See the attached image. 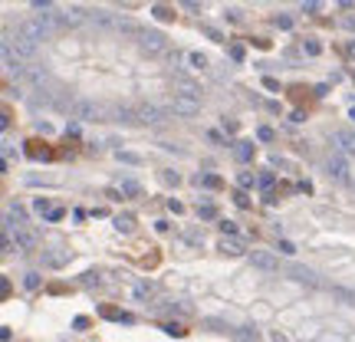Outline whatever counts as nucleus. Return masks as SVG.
Segmentation results:
<instances>
[{
    "mask_svg": "<svg viewBox=\"0 0 355 342\" xmlns=\"http://www.w3.org/2000/svg\"><path fill=\"white\" fill-rule=\"evenodd\" d=\"M76 122H99L105 119V105L95 102V99H86V96H76L69 99V109H66Z\"/></svg>",
    "mask_w": 355,
    "mask_h": 342,
    "instance_id": "nucleus-1",
    "label": "nucleus"
},
{
    "mask_svg": "<svg viewBox=\"0 0 355 342\" xmlns=\"http://www.w3.org/2000/svg\"><path fill=\"white\" fill-rule=\"evenodd\" d=\"M3 46H10V53H16V59H36V43L30 40V36H23V33H7L3 36Z\"/></svg>",
    "mask_w": 355,
    "mask_h": 342,
    "instance_id": "nucleus-2",
    "label": "nucleus"
},
{
    "mask_svg": "<svg viewBox=\"0 0 355 342\" xmlns=\"http://www.w3.org/2000/svg\"><path fill=\"white\" fill-rule=\"evenodd\" d=\"M138 46L145 49V53H165L168 49V36L158 30H142L138 33Z\"/></svg>",
    "mask_w": 355,
    "mask_h": 342,
    "instance_id": "nucleus-3",
    "label": "nucleus"
},
{
    "mask_svg": "<svg viewBox=\"0 0 355 342\" xmlns=\"http://www.w3.org/2000/svg\"><path fill=\"white\" fill-rule=\"evenodd\" d=\"M165 119H168V109H161V105H155V102L138 105V122L142 125H161Z\"/></svg>",
    "mask_w": 355,
    "mask_h": 342,
    "instance_id": "nucleus-4",
    "label": "nucleus"
},
{
    "mask_svg": "<svg viewBox=\"0 0 355 342\" xmlns=\"http://www.w3.org/2000/svg\"><path fill=\"white\" fill-rule=\"evenodd\" d=\"M105 119L118 122V125H135V122H138V109H128V105H105Z\"/></svg>",
    "mask_w": 355,
    "mask_h": 342,
    "instance_id": "nucleus-5",
    "label": "nucleus"
},
{
    "mask_svg": "<svg viewBox=\"0 0 355 342\" xmlns=\"http://www.w3.org/2000/svg\"><path fill=\"white\" fill-rule=\"evenodd\" d=\"M326 171H329V178H336V181H349V184H352V168H349V161L342 158V155H329Z\"/></svg>",
    "mask_w": 355,
    "mask_h": 342,
    "instance_id": "nucleus-6",
    "label": "nucleus"
},
{
    "mask_svg": "<svg viewBox=\"0 0 355 342\" xmlns=\"http://www.w3.org/2000/svg\"><path fill=\"white\" fill-rule=\"evenodd\" d=\"M16 30L23 33V36H30V40L36 43V46H39V43H43V40L49 36V26L43 23V20H23V23L16 26Z\"/></svg>",
    "mask_w": 355,
    "mask_h": 342,
    "instance_id": "nucleus-7",
    "label": "nucleus"
},
{
    "mask_svg": "<svg viewBox=\"0 0 355 342\" xmlns=\"http://www.w3.org/2000/svg\"><path fill=\"white\" fill-rule=\"evenodd\" d=\"M168 112L191 119V115H197V112H201V102H197V99H184V96H171V105H168Z\"/></svg>",
    "mask_w": 355,
    "mask_h": 342,
    "instance_id": "nucleus-8",
    "label": "nucleus"
},
{
    "mask_svg": "<svg viewBox=\"0 0 355 342\" xmlns=\"http://www.w3.org/2000/svg\"><path fill=\"white\" fill-rule=\"evenodd\" d=\"M13 247H16V250H36V247H39L36 231H30V227H16V231H13Z\"/></svg>",
    "mask_w": 355,
    "mask_h": 342,
    "instance_id": "nucleus-9",
    "label": "nucleus"
},
{
    "mask_svg": "<svg viewBox=\"0 0 355 342\" xmlns=\"http://www.w3.org/2000/svg\"><path fill=\"white\" fill-rule=\"evenodd\" d=\"M250 263L257 267V270H267V273L280 270V260H276L270 250H250Z\"/></svg>",
    "mask_w": 355,
    "mask_h": 342,
    "instance_id": "nucleus-10",
    "label": "nucleus"
},
{
    "mask_svg": "<svg viewBox=\"0 0 355 342\" xmlns=\"http://www.w3.org/2000/svg\"><path fill=\"white\" fill-rule=\"evenodd\" d=\"M174 96L197 99V102H201V86H197L194 79H188V76H178V79H174Z\"/></svg>",
    "mask_w": 355,
    "mask_h": 342,
    "instance_id": "nucleus-11",
    "label": "nucleus"
},
{
    "mask_svg": "<svg viewBox=\"0 0 355 342\" xmlns=\"http://www.w3.org/2000/svg\"><path fill=\"white\" fill-rule=\"evenodd\" d=\"M332 142L339 145L342 155H355V132H349V128H336V132H332Z\"/></svg>",
    "mask_w": 355,
    "mask_h": 342,
    "instance_id": "nucleus-12",
    "label": "nucleus"
},
{
    "mask_svg": "<svg viewBox=\"0 0 355 342\" xmlns=\"http://www.w3.org/2000/svg\"><path fill=\"white\" fill-rule=\"evenodd\" d=\"M89 20H92V23H99V26H118V16H112L109 10H92V13H89Z\"/></svg>",
    "mask_w": 355,
    "mask_h": 342,
    "instance_id": "nucleus-13",
    "label": "nucleus"
},
{
    "mask_svg": "<svg viewBox=\"0 0 355 342\" xmlns=\"http://www.w3.org/2000/svg\"><path fill=\"white\" fill-rule=\"evenodd\" d=\"M118 191H122V198H138V194H142V184L132 181V178H122V181H118Z\"/></svg>",
    "mask_w": 355,
    "mask_h": 342,
    "instance_id": "nucleus-14",
    "label": "nucleus"
},
{
    "mask_svg": "<svg viewBox=\"0 0 355 342\" xmlns=\"http://www.w3.org/2000/svg\"><path fill=\"white\" fill-rule=\"evenodd\" d=\"M82 20H86V10L82 7H69L59 13V23H82Z\"/></svg>",
    "mask_w": 355,
    "mask_h": 342,
    "instance_id": "nucleus-15",
    "label": "nucleus"
},
{
    "mask_svg": "<svg viewBox=\"0 0 355 342\" xmlns=\"http://www.w3.org/2000/svg\"><path fill=\"white\" fill-rule=\"evenodd\" d=\"M230 151H234L237 161H250L253 158V145L250 142H234V148H230Z\"/></svg>",
    "mask_w": 355,
    "mask_h": 342,
    "instance_id": "nucleus-16",
    "label": "nucleus"
},
{
    "mask_svg": "<svg viewBox=\"0 0 355 342\" xmlns=\"http://www.w3.org/2000/svg\"><path fill=\"white\" fill-rule=\"evenodd\" d=\"M221 254H227V257H240V254H244V247H240V240H234V237H224L221 240Z\"/></svg>",
    "mask_w": 355,
    "mask_h": 342,
    "instance_id": "nucleus-17",
    "label": "nucleus"
},
{
    "mask_svg": "<svg viewBox=\"0 0 355 342\" xmlns=\"http://www.w3.org/2000/svg\"><path fill=\"white\" fill-rule=\"evenodd\" d=\"M115 231L132 234V231H135V217H132V214H118V217H115Z\"/></svg>",
    "mask_w": 355,
    "mask_h": 342,
    "instance_id": "nucleus-18",
    "label": "nucleus"
},
{
    "mask_svg": "<svg viewBox=\"0 0 355 342\" xmlns=\"http://www.w3.org/2000/svg\"><path fill=\"white\" fill-rule=\"evenodd\" d=\"M26 79H30L33 86H43V82H46V69H39V66H26Z\"/></svg>",
    "mask_w": 355,
    "mask_h": 342,
    "instance_id": "nucleus-19",
    "label": "nucleus"
},
{
    "mask_svg": "<svg viewBox=\"0 0 355 342\" xmlns=\"http://www.w3.org/2000/svg\"><path fill=\"white\" fill-rule=\"evenodd\" d=\"M290 273L300 280V283H316V273H313V270H306V267H293Z\"/></svg>",
    "mask_w": 355,
    "mask_h": 342,
    "instance_id": "nucleus-20",
    "label": "nucleus"
},
{
    "mask_svg": "<svg viewBox=\"0 0 355 342\" xmlns=\"http://www.w3.org/2000/svg\"><path fill=\"white\" fill-rule=\"evenodd\" d=\"M99 313H102L105 319H122V323H135V319L128 316V313H118V310H112V306H102V310H99Z\"/></svg>",
    "mask_w": 355,
    "mask_h": 342,
    "instance_id": "nucleus-21",
    "label": "nucleus"
},
{
    "mask_svg": "<svg viewBox=\"0 0 355 342\" xmlns=\"http://www.w3.org/2000/svg\"><path fill=\"white\" fill-rule=\"evenodd\" d=\"M151 13H155L158 20H174V10L165 7V3H155V7H151Z\"/></svg>",
    "mask_w": 355,
    "mask_h": 342,
    "instance_id": "nucleus-22",
    "label": "nucleus"
},
{
    "mask_svg": "<svg viewBox=\"0 0 355 342\" xmlns=\"http://www.w3.org/2000/svg\"><path fill=\"white\" fill-rule=\"evenodd\" d=\"M53 102V96L49 92H43V96H30V109H43V105Z\"/></svg>",
    "mask_w": 355,
    "mask_h": 342,
    "instance_id": "nucleus-23",
    "label": "nucleus"
},
{
    "mask_svg": "<svg viewBox=\"0 0 355 342\" xmlns=\"http://www.w3.org/2000/svg\"><path fill=\"white\" fill-rule=\"evenodd\" d=\"M188 63L194 66V69H204V66H207V56H204V53H188Z\"/></svg>",
    "mask_w": 355,
    "mask_h": 342,
    "instance_id": "nucleus-24",
    "label": "nucleus"
},
{
    "mask_svg": "<svg viewBox=\"0 0 355 342\" xmlns=\"http://www.w3.org/2000/svg\"><path fill=\"white\" fill-rule=\"evenodd\" d=\"M118 161H125V165H142V155H135V151H118Z\"/></svg>",
    "mask_w": 355,
    "mask_h": 342,
    "instance_id": "nucleus-25",
    "label": "nucleus"
},
{
    "mask_svg": "<svg viewBox=\"0 0 355 342\" xmlns=\"http://www.w3.org/2000/svg\"><path fill=\"white\" fill-rule=\"evenodd\" d=\"M303 49H306L309 56H319V53H323V43H319V40H303Z\"/></svg>",
    "mask_w": 355,
    "mask_h": 342,
    "instance_id": "nucleus-26",
    "label": "nucleus"
},
{
    "mask_svg": "<svg viewBox=\"0 0 355 342\" xmlns=\"http://www.w3.org/2000/svg\"><path fill=\"white\" fill-rule=\"evenodd\" d=\"M181 59H184L181 53H171V56H168V69H171V72H181V69H184Z\"/></svg>",
    "mask_w": 355,
    "mask_h": 342,
    "instance_id": "nucleus-27",
    "label": "nucleus"
},
{
    "mask_svg": "<svg viewBox=\"0 0 355 342\" xmlns=\"http://www.w3.org/2000/svg\"><path fill=\"white\" fill-rule=\"evenodd\" d=\"M237 181H240V188H253V184H257V178H253L250 171H240V175H237Z\"/></svg>",
    "mask_w": 355,
    "mask_h": 342,
    "instance_id": "nucleus-28",
    "label": "nucleus"
},
{
    "mask_svg": "<svg viewBox=\"0 0 355 342\" xmlns=\"http://www.w3.org/2000/svg\"><path fill=\"white\" fill-rule=\"evenodd\" d=\"M23 287L26 290H36L39 287V273H23Z\"/></svg>",
    "mask_w": 355,
    "mask_h": 342,
    "instance_id": "nucleus-29",
    "label": "nucleus"
},
{
    "mask_svg": "<svg viewBox=\"0 0 355 342\" xmlns=\"http://www.w3.org/2000/svg\"><path fill=\"white\" fill-rule=\"evenodd\" d=\"M280 254H286V257H296V244H290V240H280V247H276Z\"/></svg>",
    "mask_w": 355,
    "mask_h": 342,
    "instance_id": "nucleus-30",
    "label": "nucleus"
},
{
    "mask_svg": "<svg viewBox=\"0 0 355 342\" xmlns=\"http://www.w3.org/2000/svg\"><path fill=\"white\" fill-rule=\"evenodd\" d=\"M197 181L204 184V188H214V191L221 188V178H214V175H204V178H197Z\"/></svg>",
    "mask_w": 355,
    "mask_h": 342,
    "instance_id": "nucleus-31",
    "label": "nucleus"
},
{
    "mask_svg": "<svg viewBox=\"0 0 355 342\" xmlns=\"http://www.w3.org/2000/svg\"><path fill=\"white\" fill-rule=\"evenodd\" d=\"M46 263H49V267H63V263H66V254H46Z\"/></svg>",
    "mask_w": 355,
    "mask_h": 342,
    "instance_id": "nucleus-32",
    "label": "nucleus"
},
{
    "mask_svg": "<svg viewBox=\"0 0 355 342\" xmlns=\"http://www.w3.org/2000/svg\"><path fill=\"white\" fill-rule=\"evenodd\" d=\"M257 138H260V142H273V128L260 125V128H257Z\"/></svg>",
    "mask_w": 355,
    "mask_h": 342,
    "instance_id": "nucleus-33",
    "label": "nucleus"
},
{
    "mask_svg": "<svg viewBox=\"0 0 355 342\" xmlns=\"http://www.w3.org/2000/svg\"><path fill=\"white\" fill-rule=\"evenodd\" d=\"M161 329H165L168 336H184V329L178 326V323H165V326H161Z\"/></svg>",
    "mask_w": 355,
    "mask_h": 342,
    "instance_id": "nucleus-34",
    "label": "nucleus"
},
{
    "mask_svg": "<svg viewBox=\"0 0 355 342\" xmlns=\"http://www.w3.org/2000/svg\"><path fill=\"white\" fill-rule=\"evenodd\" d=\"M204 33L211 36L214 43H224V33H221V30H214V26H204Z\"/></svg>",
    "mask_w": 355,
    "mask_h": 342,
    "instance_id": "nucleus-35",
    "label": "nucleus"
},
{
    "mask_svg": "<svg viewBox=\"0 0 355 342\" xmlns=\"http://www.w3.org/2000/svg\"><path fill=\"white\" fill-rule=\"evenodd\" d=\"M36 211H39V214H49L53 207H49V201H46V198H36Z\"/></svg>",
    "mask_w": 355,
    "mask_h": 342,
    "instance_id": "nucleus-36",
    "label": "nucleus"
},
{
    "mask_svg": "<svg viewBox=\"0 0 355 342\" xmlns=\"http://www.w3.org/2000/svg\"><path fill=\"white\" fill-rule=\"evenodd\" d=\"M161 178H165L168 184H178V181H181V175H178V171H165V175H161Z\"/></svg>",
    "mask_w": 355,
    "mask_h": 342,
    "instance_id": "nucleus-37",
    "label": "nucleus"
},
{
    "mask_svg": "<svg viewBox=\"0 0 355 342\" xmlns=\"http://www.w3.org/2000/svg\"><path fill=\"white\" fill-rule=\"evenodd\" d=\"M342 26H346V30H352V33H355V13L342 16Z\"/></svg>",
    "mask_w": 355,
    "mask_h": 342,
    "instance_id": "nucleus-38",
    "label": "nucleus"
},
{
    "mask_svg": "<svg viewBox=\"0 0 355 342\" xmlns=\"http://www.w3.org/2000/svg\"><path fill=\"white\" fill-rule=\"evenodd\" d=\"M221 231L224 234H237V224L234 221H221Z\"/></svg>",
    "mask_w": 355,
    "mask_h": 342,
    "instance_id": "nucleus-39",
    "label": "nucleus"
},
{
    "mask_svg": "<svg viewBox=\"0 0 355 342\" xmlns=\"http://www.w3.org/2000/svg\"><path fill=\"white\" fill-rule=\"evenodd\" d=\"M63 214H66V211H63V207H53V211H49V221H63Z\"/></svg>",
    "mask_w": 355,
    "mask_h": 342,
    "instance_id": "nucleus-40",
    "label": "nucleus"
},
{
    "mask_svg": "<svg viewBox=\"0 0 355 342\" xmlns=\"http://www.w3.org/2000/svg\"><path fill=\"white\" fill-rule=\"evenodd\" d=\"M82 283H86V287H89V283H99V273H92V270L82 273Z\"/></svg>",
    "mask_w": 355,
    "mask_h": 342,
    "instance_id": "nucleus-41",
    "label": "nucleus"
},
{
    "mask_svg": "<svg viewBox=\"0 0 355 342\" xmlns=\"http://www.w3.org/2000/svg\"><path fill=\"white\" fill-rule=\"evenodd\" d=\"M234 201H237V204H240V207H247V204H250V201H247V194H244V191H234Z\"/></svg>",
    "mask_w": 355,
    "mask_h": 342,
    "instance_id": "nucleus-42",
    "label": "nucleus"
},
{
    "mask_svg": "<svg viewBox=\"0 0 355 342\" xmlns=\"http://www.w3.org/2000/svg\"><path fill=\"white\" fill-rule=\"evenodd\" d=\"M224 16H227L230 23H237V20H240V10H234V7H230V10H227V13H224Z\"/></svg>",
    "mask_w": 355,
    "mask_h": 342,
    "instance_id": "nucleus-43",
    "label": "nucleus"
},
{
    "mask_svg": "<svg viewBox=\"0 0 355 342\" xmlns=\"http://www.w3.org/2000/svg\"><path fill=\"white\" fill-rule=\"evenodd\" d=\"M263 86H267V89H273V92H276V89H280V82H276L273 76H267V79H263Z\"/></svg>",
    "mask_w": 355,
    "mask_h": 342,
    "instance_id": "nucleus-44",
    "label": "nucleus"
},
{
    "mask_svg": "<svg viewBox=\"0 0 355 342\" xmlns=\"http://www.w3.org/2000/svg\"><path fill=\"white\" fill-rule=\"evenodd\" d=\"M260 184H263V188H270V184H273V175H270V171H263V175H260Z\"/></svg>",
    "mask_w": 355,
    "mask_h": 342,
    "instance_id": "nucleus-45",
    "label": "nucleus"
},
{
    "mask_svg": "<svg viewBox=\"0 0 355 342\" xmlns=\"http://www.w3.org/2000/svg\"><path fill=\"white\" fill-rule=\"evenodd\" d=\"M230 56H234L237 63H240V59H244V49H240V46H230Z\"/></svg>",
    "mask_w": 355,
    "mask_h": 342,
    "instance_id": "nucleus-46",
    "label": "nucleus"
},
{
    "mask_svg": "<svg viewBox=\"0 0 355 342\" xmlns=\"http://www.w3.org/2000/svg\"><path fill=\"white\" fill-rule=\"evenodd\" d=\"M197 211H201V217H214V207H211V204H204V207H197Z\"/></svg>",
    "mask_w": 355,
    "mask_h": 342,
    "instance_id": "nucleus-47",
    "label": "nucleus"
},
{
    "mask_svg": "<svg viewBox=\"0 0 355 342\" xmlns=\"http://www.w3.org/2000/svg\"><path fill=\"white\" fill-rule=\"evenodd\" d=\"M352 188H355V175H352Z\"/></svg>",
    "mask_w": 355,
    "mask_h": 342,
    "instance_id": "nucleus-48",
    "label": "nucleus"
}]
</instances>
